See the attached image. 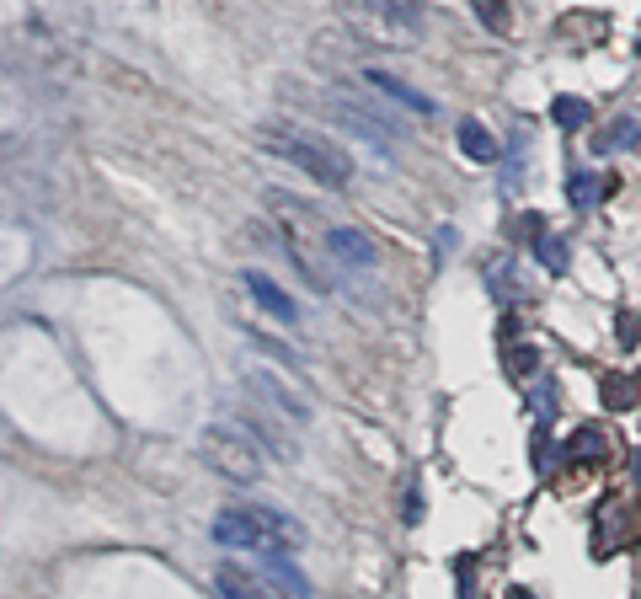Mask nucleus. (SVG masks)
<instances>
[{"instance_id":"f257e3e1","label":"nucleus","mask_w":641,"mask_h":599,"mask_svg":"<svg viewBox=\"0 0 641 599\" xmlns=\"http://www.w3.org/2000/svg\"><path fill=\"white\" fill-rule=\"evenodd\" d=\"M257 140H262L268 156H278L284 166H294V172H305L310 182H321V188H348V182H353V156L332 140V134H321V129L268 124Z\"/></svg>"},{"instance_id":"f03ea898","label":"nucleus","mask_w":641,"mask_h":599,"mask_svg":"<svg viewBox=\"0 0 641 599\" xmlns=\"http://www.w3.org/2000/svg\"><path fill=\"white\" fill-rule=\"evenodd\" d=\"M214 541L236 546V551H294L305 546V525L284 509H268V503H241V509H225L214 519Z\"/></svg>"},{"instance_id":"7ed1b4c3","label":"nucleus","mask_w":641,"mask_h":599,"mask_svg":"<svg viewBox=\"0 0 641 599\" xmlns=\"http://www.w3.org/2000/svg\"><path fill=\"white\" fill-rule=\"evenodd\" d=\"M198 460L214 476L236 482V487H257L262 476H268V450H262L241 423H209L203 428L198 434Z\"/></svg>"},{"instance_id":"20e7f679","label":"nucleus","mask_w":641,"mask_h":599,"mask_svg":"<svg viewBox=\"0 0 641 599\" xmlns=\"http://www.w3.org/2000/svg\"><path fill=\"white\" fill-rule=\"evenodd\" d=\"M246 391H252V402L262 412H273L284 428H305L310 423V402H305V396H294L273 370H246Z\"/></svg>"},{"instance_id":"39448f33","label":"nucleus","mask_w":641,"mask_h":599,"mask_svg":"<svg viewBox=\"0 0 641 599\" xmlns=\"http://www.w3.org/2000/svg\"><path fill=\"white\" fill-rule=\"evenodd\" d=\"M364 22L385 38H417L422 33V6L417 0H353Z\"/></svg>"},{"instance_id":"423d86ee","label":"nucleus","mask_w":641,"mask_h":599,"mask_svg":"<svg viewBox=\"0 0 641 599\" xmlns=\"http://www.w3.org/2000/svg\"><path fill=\"white\" fill-rule=\"evenodd\" d=\"M326 257H332L337 268H348V273H369L374 268V241L364 236V230L337 225V230H326Z\"/></svg>"},{"instance_id":"0eeeda50","label":"nucleus","mask_w":641,"mask_h":599,"mask_svg":"<svg viewBox=\"0 0 641 599\" xmlns=\"http://www.w3.org/2000/svg\"><path fill=\"white\" fill-rule=\"evenodd\" d=\"M364 86H374L380 97H390L396 107H406V113H417V118L439 113V102H433V97H422V91H412L406 81H396V75H385V70H364Z\"/></svg>"},{"instance_id":"6e6552de","label":"nucleus","mask_w":641,"mask_h":599,"mask_svg":"<svg viewBox=\"0 0 641 599\" xmlns=\"http://www.w3.org/2000/svg\"><path fill=\"white\" fill-rule=\"evenodd\" d=\"M241 284L252 289V300H257V305H262V311H268V316H278V321H284V327H294V321H300V305H294V300L284 295V289H278V284L268 279V273L246 268V273H241Z\"/></svg>"},{"instance_id":"1a4fd4ad","label":"nucleus","mask_w":641,"mask_h":599,"mask_svg":"<svg viewBox=\"0 0 641 599\" xmlns=\"http://www.w3.org/2000/svg\"><path fill=\"white\" fill-rule=\"evenodd\" d=\"M455 140H460V150L471 156L476 166H492L497 156H503V145L492 140V129L481 124V118H460V129H455Z\"/></svg>"},{"instance_id":"9d476101","label":"nucleus","mask_w":641,"mask_h":599,"mask_svg":"<svg viewBox=\"0 0 641 599\" xmlns=\"http://www.w3.org/2000/svg\"><path fill=\"white\" fill-rule=\"evenodd\" d=\"M641 145V118H609V124L593 134V150H599V156H620V150H636Z\"/></svg>"},{"instance_id":"9b49d317","label":"nucleus","mask_w":641,"mask_h":599,"mask_svg":"<svg viewBox=\"0 0 641 599\" xmlns=\"http://www.w3.org/2000/svg\"><path fill=\"white\" fill-rule=\"evenodd\" d=\"M615 188L609 177H599V172H588V166H577V172L567 177V198H572V209L577 214H588V209H599V198Z\"/></svg>"},{"instance_id":"f8f14e48","label":"nucleus","mask_w":641,"mask_h":599,"mask_svg":"<svg viewBox=\"0 0 641 599\" xmlns=\"http://www.w3.org/2000/svg\"><path fill=\"white\" fill-rule=\"evenodd\" d=\"M241 428H246V434H252L257 444H262V450H273V455H294V439L289 434H278V428H284V423H278L273 418V412H246V418H241Z\"/></svg>"},{"instance_id":"ddd939ff","label":"nucleus","mask_w":641,"mask_h":599,"mask_svg":"<svg viewBox=\"0 0 641 599\" xmlns=\"http://www.w3.org/2000/svg\"><path fill=\"white\" fill-rule=\"evenodd\" d=\"M567 455H572V460H583V466H599V460L609 455V439H604V428L583 423V428H577V434L567 439Z\"/></svg>"},{"instance_id":"4468645a","label":"nucleus","mask_w":641,"mask_h":599,"mask_svg":"<svg viewBox=\"0 0 641 599\" xmlns=\"http://www.w3.org/2000/svg\"><path fill=\"white\" fill-rule=\"evenodd\" d=\"M268 578L278 583V589H289V599H310V583L294 573L289 551H268Z\"/></svg>"},{"instance_id":"2eb2a0df","label":"nucleus","mask_w":641,"mask_h":599,"mask_svg":"<svg viewBox=\"0 0 641 599\" xmlns=\"http://www.w3.org/2000/svg\"><path fill=\"white\" fill-rule=\"evenodd\" d=\"M214 583H220V599H273L257 578H246L241 567H220V578H214Z\"/></svg>"},{"instance_id":"dca6fc26","label":"nucleus","mask_w":641,"mask_h":599,"mask_svg":"<svg viewBox=\"0 0 641 599\" xmlns=\"http://www.w3.org/2000/svg\"><path fill=\"white\" fill-rule=\"evenodd\" d=\"M636 402H641V391H636L631 375H609V380H604V407H609V412H631Z\"/></svg>"},{"instance_id":"f3484780","label":"nucleus","mask_w":641,"mask_h":599,"mask_svg":"<svg viewBox=\"0 0 641 599\" xmlns=\"http://www.w3.org/2000/svg\"><path fill=\"white\" fill-rule=\"evenodd\" d=\"M551 118H556L561 129H588L593 107H588L583 97H556V102H551Z\"/></svg>"},{"instance_id":"a211bd4d","label":"nucleus","mask_w":641,"mask_h":599,"mask_svg":"<svg viewBox=\"0 0 641 599\" xmlns=\"http://www.w3.org/2000/svg\"><path fill=\"white\" fill-rule=\"evenodd\" d=\"M487 284H492V295L497 300H524V284H519V273H513V263H497V268H487Z\"/></svg>"},{"instance_id":"6ab92c4d","label":"nucleus","mask_w":641,"mask_h":599,"mask_svg":"<svg viewBox=\"0 0 641 599\" xmlns=\"http://www.w3.org/2000/svg\"><path fill=\"white\" fill-rule=\"evenodd\" d=\"M535 257H540L545 273H567V241L551 236V230H545V236L535 241Z\"/></svg>"},{"instance_id":"aec40b11","label":"nucleus","mask_w":641,"mask_h":599,"mask_svg":"<svg viewBox=\"0 0 641 599\" xmlns=\"http://www.w3.org/2000/svg\"><path fill=\"white\" fill-rule=\"evenodd\" d=\"M535 370H540V348H513L508 353V375L513 380H529Z\"/></svg>"},{"instance_id":"412c9836","label":"nucleus","mask_w":641,"mask_h":599,"mask_svg":"<svg viewBox=\"0 0 641 599\" xmlns=\"http://www.w3.org/2000/svg\"><path fill=\"white\" fill-rule=\"evenodd\" d=\"M535 460H540V471H545V476L561 471V450H556V444L545 439V434H535Z\"/></svg>"},{"instance_id":"4be33fe9","label":"nucleus","mask_w":641,"mask_h":599,"mask_svg":"<svg viewBox=\"0 0 641 599\" xmlns=\"http://www.w3.org/2000/svg\"><path fill=\"white\" fill-rule=\"evenodd\" d=\"M476 17L487 22V27H497V33H503V27H508V11H503V0H476Z\"/></svg>"},{"instance_id":"5701e85b","label":"nucleus","mask_w":641,"mask_h":599,"mask_svg":"<svg viewBox=\"0 0 641 599\" xmlns=\"http://www.w3.org/2000/svg\"><path fill=\"white\" fill-rule=\"evenodd\" d=\"M535 407H540V423L556 412V380H540V396H535Z\"/></svg>"},{"instance_id":"b1692460","label":"nucleus","mask_w":641,"mask_h":599,"mask_svg":"<svg viewBox=\"0 0 641 599\" xmlns=\"http://www.w3.org/2000/svg\"><path fill=\"white\" fill-rule=\"evenodd\" d=\"M631 476H636V482H641V450L631 455Z\"/></svg>"},{"instance_id":"393cba45","label":"nucleus","mask_w":641,"mask_h":599,"mask_svg":"<svg viewBox=\"0 0 641 599\" xmlns=\"http://www.w3.org/2000/svg\"><path fill=\"white\" fill-rule=\"evenodd\" d=\"M508 599H535V594H529V589H513V594H508Z\"/></svg>"}]
</instances>
